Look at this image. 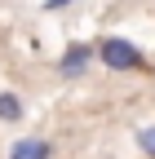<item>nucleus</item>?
Instances as JSON below:
<instances>
[{
	"label": "nucleus",
	"mask_w": 155,
	"mask_h": 159,
	"mask_svg": "<svg viewBox=\"0 0 155 159\" xmlns=\"http://www.w3.org/2000/svg\"><path fill=\"white\" fill-rule=\"evenodd\" d=\"M98 44V62L106 66V71H120V75H146L151 71V57L133 44V40H124V35H102V40H93Z\"/></svg>",
	"instance_id": "nucleus-1"
},
{
	"label": "nucleus",
	"mask_w": 155,
	"mask_h": 159,
	"mask_svg": "<svg viewBox=\"0 0 155 159\" xmlns=\"http://www.w3.org/2000/svg\"><path fill=\"white\" fill-rule=\"evenodd\" d=\"M93 57H98V44H84V40H75V44H67L62 53H58V75L62 80H84L89 66H93Z\"/></svg>",
	"instance_id": "nucleus-2"
},
{
	"label": "nucleus",
	"mask_w": 155,
	"mask_h": 159,
	"mask_svg": "<svg viewBox=\"0 0 155 159\" xmlns=\"http://www.w3.org/2000/svg\"><path fill=\"white\" fill-rule=\"evenodd\" d=\"M9 159H53V142L49 137H18L9 146Z\"/></svg>",
	"instance_id": "nucleus-3"
},
{
	"label": "nucleus",
	"mask_w": 155,
	"mask_h": 159,
	"mask_svg": "<svg viewBox=\"0 0 155 159\" xmlns=\"http://www.w3.org/2000/svg\"><path fill=\"white\" fill-rule=\"evenodd\" d=\"M22 119H27V102H22V93L0 89V124H22Z\"/></svg>",
	"instance_id": "nucleus-4"
},
{
	"label": "nucleus",
	"mask_w": 155,
	"mask_h": 159,
	"mask_svg": "<svg viewBox=\"0 0 155 159\" xmlns=\"http://www.w3.org/2000/svg\"><path fill=\"white\" fill-rule=\"evenodd\" d=\"M138 150H142L146 159H155V124H146V128H138Z\"/></svg>",
	"instance_id": "nucleus-5"
},
{
	"label": "nucleus",
	"mask_w": 155,
	"mask_h": 159,
	"mask_svg": "<svg viewBox=\"0 0 155 159\" xmlns=\"http://www.w3.org/2000/svg\"><path fill=\"white\" fill-rule=\"evenodd\" d=\"M67 5H75V0H45L40 9H49V13H58V9H67Z\"/></svg>",
	"instance_id": "nucleus-6"
}]
</instances>
